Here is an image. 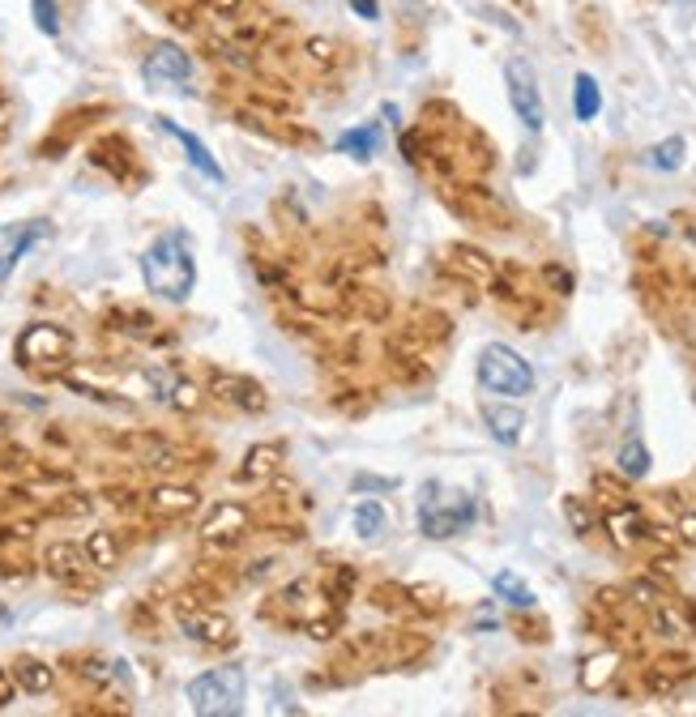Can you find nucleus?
<instances>
[{
    "instance_id": "1",
    "label": "nucleus",
    "mask_w": 696,
    "mask_h": 717,
    "mask_svg": "<svg viewBox=\"0 0 696 717\" xmlns=\"http://www.w3.org/2000/svg\"><path fill=\"white\" fill-rule=\"evenodd\" d=\"M141 278L146 286L167 299V304H184L197 286V257L184 231H163L154 244L141 252Z\"/></svg>"
},
{
    "instance_id": "2",
    "label": "nucleus",
    "mask_w": 696,
    "mask_h": 717,
    "mask_svg": "<svg viewBox=\"0 0 696 717\" xmlns=\"http://www.w3.org/2000/svg\"><path fill=\"white\" fill-rule=\"evenodd\" d=\"M479 517V500L462 487H445V483H423L419 487V534L432 543H449L462 530H470Z\"/></svg>"
},
{
    "instance_id": "3",
    "label": "nucleus",
    "mask_w": 696,
    "mask_h": 717,
    "mask_svg": "<svg viewBox=\"0 0 696 717\" xmlns=\"http://www.w3.org/2000/svg\"><path fill=\"white\" fill-rule=\"evenodd\" d=\"M244 688L248 679L240 666H214V671H205L188 683L184 696L197 717H235L244 709Z\"/></svg>"
},
{
    "instance_id": "4",
    "label": "nucleus",
    "mask_w": 696,
    "mask_h": 717,
    "mask_svg": "<svg viewBox=\"0 0 696 717\" xmlns=\"http://www.w3.org/2000/svg\"><path fill=\"white\" fill-rule=\"evenodd\" d=\"M474 376H479V389L500 393V397H530L534 393V368L504 342H487L479 350Z\"/></svg>"
},
{
    "instance_id": "5",
    "label": "nucleus",
    "mask_w": 696,
    "mask_h": 717,
    "mask_svg": "<svg viewBox=\"0 0 696 717\" xmlns=\"http://www.w3.org/2000/svg\"><path fill=\"white\" fill-rule=\"evenodd\" d=\"M13 355L26 372H60L73 359V333L52 321H30L13 342Z\"/></svg>"
},
{
    "instance_id": "6",
    "label": "nucleus",
    "mask_w": 696,
    "mask_h": 717,
    "mask_svg": "<svg viewBox=\"0 0 696 717\" xmlns=\"http://www.w3.org/2000/svg\"><path fill=\"white\" fill-rule=\"evenodd\" d=\"M440 201L462 218V222H474V227H492V231H509L513 227V214L492 188L479 184V180H457V184H445L440 188Z\"/></svg>"
},
{
    "instance_id": "7",
    "label": "nucleus",
    "mask_w": 696,
    "mask_h": 717,
    "mask_svg": "<svg viewBox=\"0 0 696 717\" xmlns=\"http://www.w3.org/2000/svg\"><path fill=\"white\" fill-rule=\"evenodd\" d=\"M504 86H509V103H513V116L521 120V129L539 133L547 111H543V90H539V73L526 56H509L504 60Z\"/></svg>"
},
{
    "instance_id": "8",
    "label": "nucleus",
    "mask_w": 696,
    "mask_h": 717,
    "mask_svg": "<svg viewBox=\"0 0 696 717\" xmlns=\"http://www.w3.org/2000/svg\"><path fill=\"white\" fill-rule=\"evenodd\" d=\"M427 653H432V636L415 628H389L372 636V666H381V671H398V666L410 671Z\"/></svg>"
},
{
    "instance_id": "9",
    "label": "nucleus",
    "mask_w": 696,
    "mask_h": 717,
    "mask_svg": "<svg viewBox=\"0 0 696 717\" xmlns=\"http://www.w3.org/2000/svg\"><path fill=\"white\" fill-rule=\"evenodd\" d=\"M141 77L154 90H180L188 77H193V56L184 52L180 43H154V52L141 65Z\"/></svg>"
},
{
    "instance_id": "10",
    "label": "nucleus",
    "mask_w": 696,
    "mask_h": 717,
    "mask_svg": "<svg viewBox=\"0 0 696 717\" xmlns=\"http://www.w3.org/2000/svg\"><path fill=\"white\" fill-rule=\"evenodd\" d=\"M252 530V513H248V504H240V500H223L214 508L210 517L201 521V543L205 547H218V551H227V547H235L240 538Z\"/></svg>"
},
{
    "instance_id": "11",
    "label": "nucleus",
    "mask_w": 696,
    "mask_h": 717,
    "mask_svg": "<svg viewBox=\"0 0 696 717\" xmlns=\"http://www.w3.org/2000/svg\"><path fill=\"white\" fill-rule=\"evenodd\" d=\"M445 274L453 282H466V286H492L500 269H496V257H487L479 244L457 239V244L445 248Z\"/></svg>"
},
{
    "instance_id": "12",
    "label": "nucleus",
    "mask_w": 696,
    "mask_h": 717,
    "mask_svg": "<svg viewBox=\"0 0 696 717\" xmlns=\"http://www.w3.org/2000/svg\"><path fill=\"white\" fill-rule=\"evenodd\" d=\"M210 393L223 406L240 410V414H265V410H270V397H265V389L252 376H244V372H210Z\"/></svg>"
},
{
    "instance_id": "13",
    "label": "nucleus",
    "mask_w": 696,
    "mask_h": 717,
    "mask_svg": "<svg viewBox=\"0 0 696 717\" xmlns=\"http://www.w3.org/2000/svg\"><path fill=\"white\" fill-rule=\"evenodd\" d=\"M180 632L188 636V641H197V645H235V624L223 615V611H214V607H188V602H180Z\"/></svg>"
},
{
    "instance_id": "14",
    "label": "nucleus",
    "mask_w": 696,
    "mask_h": 717,
    "mask_svg": "<svg viewBox=\"0 0 696 717\" xmlns=\"http://www.w3.org/2000/svg\"><path fill=\"white\" fill-rule=\"evenodd\" d=\"M52 235V227H47L43 218H30V222H9V227H0V274L13 278V269L22 265V257L35 244H43V239Z\"/></svg>"
},
{
    "instance_id": "15",
    "label": "nucleus",
    "mask_w": 696,
    "mask_h": 717,
    "mask_svg": "<svg viewBox=\"0 0 696 717\" xmlns=\"http://www.w3.org/2000/svg\"><path fill=\"white\" fill-rule=\"evenodd\" d=\"M342 316H355L363 325H385L393 316V299L372 282H351L342 286Z\"/></svg>"
},
{
    "instance_id": "16",
    "label": "nucleus",
    "mask_w": 696,
    "mask_h": 717,
    "mask_svg": "<svg viewBox=\"0 0 696 717\" xmlns=\"http://www.w3.org/2000/svg\"><path fill=\"white\" fill-rule=\"evenodd\" d=\"M282 461H287V444L282 440L252 444V449L244 453V461H240V470H235V483H252V487L274 483V478L282 474Z\"/></svg>"
},
{
    "instance_id": "17",
    "label": "nucleus",
    "mask_w": 696,
    "mask_h": 717,
    "mask_svg": "<svg viewBox=\"0 0 696 717\" xmlns=\"http://www.w3.org/2000/svg\"><path fill=\"white\" fill-rule=\"evenodd\" d=\"M146 508L158 521H184L201 508V491L188 483H158L146 491Z\"/></svg>"
},
{
    "instance_id": "18",
    "label": "nucleus",
    "mask_w": 696,
    "mask_h": 717,
    "mask_svg": "<svg viewBox=\"0 0 696 717\" xmlns=\"http://www.w3.org/2000/svg\"><path fill=\"white\" fill-rule=\"evenodd\" d=\"M43 568L47 577L60 581V585H86V572L94 568L90 555H86V543H52L43 551Z\"/></svg>"
},
{
    "instance_id": "19",
    "label": "nucleus",
    "mask_w": 696,
    "mask_h": 717,
    "mask_svg": "<svg viewBox=\"0 0 696 717\" xmlns=\"http://www.w3.org/2000/svg\"><path fill=\"white\" fill-rule=\"evenodd\" d=\"M402 338L410 342H419V346H445L453 338V321H449V312H440V308H427V304H415L406 312V325H402Z\"/></svg>"
},
{
    "instance_id": "20",
    "label": "nucleus",
    "mask_w": 696,
    "mask_h": 717,
    "mask_svg": "<svg viewBox=\"0 0 696 717\" xmlns=\"http://www.w3.org/2000/svg\"><path fill=\"white\" fill-rule=\"evenodd\" d=\"M607 534H611L615 547L632 551V547H645V543H650V538H654V525H650V517H645L637 504H620V508H607Z\"/></svg>"
},
{
    "instance_id": "21",
    "label": "nucleus",
    "mask_w": 696,
    "mask_h": 717,
    "mask_svg": "<svg viewBox=\"0 0 696 717\" xmlns=\"http://www.w3.org/2000/svg\"><path fill=\"white\" fill-rule=\"evenodd\" d=\"M696 675V662L684 653H667V658H654L645 666V692L650 696H675L684 683Z\"/></svg>"
},
{
    "instance_id": "22",
    "label": "nucleus",
    "mask_w": 696,
    "mask_h": 717,
    "mask_svg": "<svg viewBox=\"0 0 696 717\" xmlns=\"http://www.w3.org/2000/svg\"><path fill=\"white\" fill-rule=\"evenodd\" d=\"M368 602L381 615H393V619H423V607H419V598H415V589L410 585H398V581H376L368 589Z\"/></svg>"
},
{
    "instance_id": "23",
    "label": "nucleus",
    "mask_w": 696,
    "mask_h": 717,
    "mask_svg": "<svg viewBox=\"0 0 696 717\" xmlns=\"http://www.w3.org/2000/svg\"><path fill=\"white\" fill-rule=\"evenodd\" d=\"M158 129H163L167 137H176L180 146H184V154H188V163H193L205 180H214V184H223L227 180V171L218 167V158L210 154V146H205V141L197 137V133H188V129H180L176 120H167V116H158Z\"/></svg>"
},
{
    "instance_id": "24",
    "label": "nucleus",
    "mask_w": 696,
    "mask_h": 717,
    "mask_svg": "<svg viewBox=\"0 0 696 717\" xmlns=\"http://www.w3.org/2000/svg\"><path fill=\"white\" fill-rule=\"evenodd\" d=\"M479 414H483V423H487V432H492L496 444H504V449L521 444V432H526V414H521L517 406H509V402H483Z\"/></svg>"
},
{
    "instance_id": "25",
    "label": "nucleus",
    "mask_w": 696,
    "mask_h": 717,
    "mask_svg": "<svg viewBox=\"0 0 696 717\" xmlns=\"http://www.w3.org/2000/svg\"><path fill=\"white\" fill-rule=\"evenodd\" d=\"M385 146V137H381V124H359V129H346L338 141H334V150L338 154H351L355 163H368V158H376Z\"/></svg>"
},
{
    "instance_id": "26",
    "label": "nucleus",
    "mask_w": 696,
    "mask_h": 717,
    "mask_svg": "<svg viewBox=\"0 0 696 717\" xmlns=\"http://www.w3.org/2000/svg\"><path fill=\"white\" fill-rule=\"evenodd\" d=\"M615 675H620V653L615 649H603V653H590L581 662V688L585 692H607Z\"/></svg>"
},
{
    "instance_id": "27",
    "label": "nucleus",
    "mask_w": 696,
    "mask_h": 717,
    "mask_svg": "<svg viewBox=\"0 0 696 717\" xmlns=\"http://www.w3.org/2000/svg\"><path fill=\"white\" fill-rule=\"evenodd\" d=\"M9 671H13V679H18V688L30 692V696L52 692V683H56V671L47 662H39V658H18Z\"/></svg>"
},
{
    "instance_id": "28",
    "label": "nucleus",
    "mask_w": 696,
    "mask_h": 717,
    "mask_svg": "<svg viewBox=\"0 0 696 717\" xmlns=\"http://www.w3.org/2000/svg\"><path fill=\"white\" fill-rule=\"evenodd\" d=\"M355 534L363 538V543H381V538L389 534V508L381 500H363L355 508Z\"/></svg>"
},
{
    "instance_id": "29",
    "label": "nucleus",
    "mask_w": 696,
    "mask_h": 717,
    "mask_svg": "<svg viewBox=\"0 0 696 717\" xmlns=\"http://www.w3.org/2000/svg\"><path fill=\"white\" fill-rule=\"evenodd\" d=\"M355 589H359V572L351 564H338L325 577V602L334 611H346V607H351V598H355Z\"/></svg>"
},
{
    "instance_id": "30",
    "label": "nucleus",
    "mask_w": 696,
    "mask_h": 717,
    "mask_svg": "<svg viewBox=\"0 0 696 717\" xmlns=\"http://www.w3.org/2000/svg\"><path fill=\"white\" fill-rule=\"evenodd\" d=\"M598 111H603V90H598L590 73H577L573 77V116L585 124V120H594Z\"/></svg>"
},
{
    "instance_id": "31",
    "label": "nucleus",
    "mask_w": 696,
    "mask_h": 717,
    "mask_svg": "<svg viewBox=\"0 0 696 717\" xmlns=\"http://www.w3.org/2000/svg\"><path fill=\"white\" fill-rule=\"evenodd\" d=\"M492 589H496V598H504L509 607L517 611H534V589L517 577V572H496L492 577Z\"/></svg>"
},
{
    "instance_id": "32",
    "label": "nucleus",
    "mask_w": 696,
    "mask_h": 717,
    "mask_svg": "<svg viewBox=\"0 0 696 717\" xmlns=\"http://www.w3.org/2000/svg\"><path fill=\"white\" fill-rule=\"evenodd\" d=\"M86 555H90V564L103 568V572L116 568V564H120V538H116V530H90Z\"/></svg>"
},
{
    "instance_id": "33",
    "label": "nucleus",
    "mask_w": 696,
    "mask_h": 717,
    "mask_svg": "<svg viewBox=\"0 0 696 717\" xmlns=\"http://www.w3.org/2000/svg\"><path fill=\"white\" fill-rule=\"evenodd\" d=\"M107 329H120V333H137V338H146V333H154V316L150 312H141L133 304H120L103 316Z\"/></svg>"
},
{
    "instance_id": "34",
    "label": "nucleus",
    "mask_w": 696,
    "mask_h": 717,
    "mask_svg": "<svg viewBox=\"0 0 696 717\" xmlns=\"http://www.w3.org/2000/svg\"><path fill=\"white\" fill-rule=\"evenodd\" d=\"M615 461H620V474L624 478H645V474H650V449H645L637 436L624 440V449H620V457H615Z\"/></svg>"
},
{
    "instance_id": "35",
    "label": "nucleus",
    "mask_w": 696,
    "mask_h": 717,
    "mask_svg": "<svg viewBox=\"0 0 696 717\" xmlns=\"http://www.w3.org/2000/svg\"><path fill=\"white\" fill-rule=\"evenodd\" d=\"M684 154H688V141L684 137H667V141H658V146L650 150V167L679 171V167H684Z\"/></svg>"
},
{
    "instance_id": "36",
    "label": "nucleus",
    "mask_w": 696,
    "mask_h": 717,
    "mask_svg": "<svg viewBox=\"0 0 696 717\" xmlns=\"http://www.w3.org/2000/svg\"><path fill=\"white\" fill-rule=\"evenodd\" d=\"M201 389L193 385V380H184V376H176L171 380V389H167V406H176V410H184V414H193V410H201Z\"/></svg>"
},
{
    "instance_id": "37",
    "label": "nucleus",
    "mask_w": 696,
    "mask_h": 717,
    "mask_svg": "<svg viewBox=\"0 0 696 717\" xmlns=\"http://www.w3.org/2000/svg\"><path fill=\"white\" fill-rule=\"evenodd\" d=\"M564 517H568V525H573V530L581 534V538H590L594 534V508L585 504L581 496H564Z\"/></svg>"
},
{
    "instance_id": "38",
    "label": "nucleus",
    "mask_w": 696,
    "mask_h": 717,
    "mask_svg": "<svg viewBox=\"0 0 696 717\" xmlns=\"http://www.w3.org/2000/svg\"><path fill=\"white\" fill-rule=\"evenodd\" d=\"M30 13H35V26L43 30L47 39L60 35V5L56 0H30Z\"/></svg>"
},
{
    "instance_id": "39",
    "label": "nucleus",
    "mask_w": 696,
    "mask_h": 717,
    "mask_svg": "<svg viewBox=\"0 0 696 717\" xmlns=\"http://www.w3.org/2000/svg\"><path fill=\"white\" fill-rule=\"evenodd\" d=\"M594 491H598V500H603L607 508L632 504V500H628V487H624V483H615L611 474H594Z\"/></svg>"
},
{
    "instance_id": "40",
    "label": "nucleus",
    "mask_w": 696,
    "mask_h": 717,
    "mask_svg": "<svg viewBox=\"0 0 696 717\" xmlns=\"http://www.w3.org/2000/svg\"><path fill=\"white\" fill-rule=\"evenodd\" d=\"M543 282L556 286V295H573V274L564 265H543Z\"/></svg>"
},
{
    "instance_id": "41",
    "label": "nucleus",
    "mask_w": 696,
    "mask_h": 717,
    "mask_svg": "<svg viewBox=\"0 0 696 717\" xmlns=\"http://www.w3.org/2000/svg\"><path fill=\"white\" fill-rule=\"evenodd\" d=\"M304 52H308V60H316V65H334V43L329 39H308Z\"/></svg>"
},
{
    "instance_id": "42",
    "label": "nucleus",
    "mask_w": 696,
    "mask_h": 717,
    "mask_svg": "<svg viewBox=\"0 0 696 717\" xmlns=\"http://www.w3.org/2000/svg\"><path fill=\"white\" fill-rule=\"evenodd\" d=\"M346 5H351L355 18H363V22H381V0H346Z\"/></svg>"
},
{
    "instance_id": "43",
    "label": "nucleus",
    "mask_w": 696,
    "mask_h": 717,
    "mask_svg": "<svg viewBox=\"0 0 696 717\" xmlns=\"http://www.w3.org/2000/svg\"><path fill=\"white\" fill-rule=\"evenodd\" d=\"M13 696H18V679H13L9 666H0V709H5Z\"/></svg>"
},
{
    "instance_id": "44",
    "label": "nucleus",
    "mask_w": 696,
    "mask_h": 717,
    "mask_svg": "<svg viewBox=\"0 0 696 717\" xmlns=\"http://www.w3.org/2000/svg\"><path fill=\"white\" fill-rule=\"evenodd\" d=\"M679 543H688V547H696V513H679Z\"/></svg>"
},
{
    "instance_id": "45",
    "label": "nucleus",
    "mask_w": 696,
    "mask_h": 717,
    "mask_svg": "<svg viewBox=\"0 0 696 717\" xmlns=\"http://www.w3.org/2000/svg\"><path fill=\"white\" fill-rule=\"evenodd\" d=\"M205 5H210L218 18H235V13L244 9V0H205Z\"/></svg>"
},
{
    "instance_id": "46",
    "label": "nucleus",
    "mask_w": 696,
    "mask_h": 717,
    "mask_svg": "<svg viewBox=\"0 0 696 717\" xmlns=\"http://www.w3.org/2000/svg\"><path fill=\"white\" fill-rule=\"evenodd\" d=\"M9 129H13V103L0 94V141L9 137Z\"/></svg>"
},
{
    "instance_id": "47",
    "label": "nucleus",
    "mask_w": 696,
    "mask_h": 717,
    "mask_svg": "<svg viewBox=\"0 0 696 717\" xmlns=\"http://www.w3.org/2000/svg\"><path fill=\"white\" fill-rule=\"evenodd\" d=\"M363 487H372V491H385V487H389V478H363V474H359V478H355V491H363Z\"/></svg>"
},
{
    "instance_id": "48",
    "label": "nucleus",
    "mask_w": 696,
    "mask_h": 717,
    "mask_svg": "<svg viewBox=\"0 0 696 717\" xmlns=\"http://www.w3.org/2000/svg\"><path fill=\"white\" fill-rule=\"evenodd\" d=\"M381 116H385V120L393 124V129H398V120H402V111H398V107H393V103H385V107H381Z\"/></svg>"
},
{
    "instance_id": "49",
    "label": "nucleus",
    "mask_w": 696,
    "mask_h": 717,
    "mask_svg": "<svg viewBox=\"0 0 696 717\" xmlns=\"http://www.w3.org/2000/svg\"><path fill=\"white\" fill-rule=\"evenodd\" d=\"M671 5H688V9L696 13V0H671Z\"/></svg>"
},
{
    "instance_id": "50",
    "label": "nucleus",
    "mask_w": 696,
    "mask_h": 717,
    "mask_svg": "<svg viewBox=\"0 0 696 717\" xmlns=\"http://www.w3.org/2000/svg\"><path fill=\"white\" fill-rule=\"evenodd\" d=\"M5 282H9V278H5V274H0V295H5Z\"/></svg>"
}]
</instances>
